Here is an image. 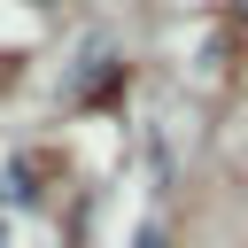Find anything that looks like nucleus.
I'll return each instance as SVG.
<instances>
[{"instance_id":"1","label":"nucleus","mask_w":248,"mask_h":248,"mask_svg":"<svg viewBox=\"0 0 248 248\" xmlns=\"http://www.w3.org/2000/svg\"><path fill=\"white\" fill-rule=\"evenodd\" d=\"M124 78V54H116V39H85L78 46V70L62 78V101H93L101 85H116Z\"/></svg>"},{"instance_id":"2","label":"nucleus","mask_w":248,"mask_h":248,"mask_svg":"<svg viewBox=\"0 0 248 248\" xmlns=\"http://www.w3.org/2000/svg\"><path fill=\"white\" fill-rule=\"evenodd\" d=\"M240 31H248V0H240Z\"/></svg>"},{"instance_id":"3","label":"nucleus","mask_w":248,"mask_h":248,"mask_svg":"<svg viewBox=\"0 0 248 248\" xmlns=\"http://www.w3.org/2000/svg\"><path fill=\"white\" fill-rule=\"evenodd\" d=\"M0 78H8V54H0Z\"/></svg>"},{"instance_id":"4","label":"nucleus","mask_w":248,"mask_h":248,"mask_svg":"<svg viewBox=\"0 0 248 248\" xmlns=\"http://www.w3.org/2000/svg\"><path fill=\"white\" fill-rule=\"evenodd\" d=\"M31 8H46V0H31Z\"/></svg>"}]
</instances>
